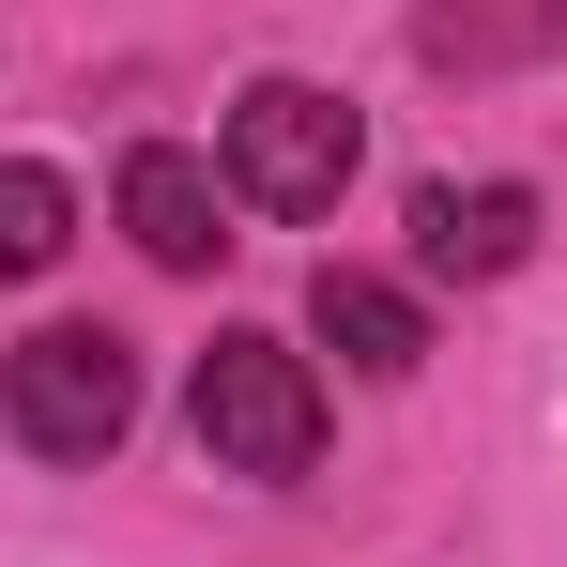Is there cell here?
<instances>
[{
  "label": "cell",
  "instance_id": "ba28073f",
  "mask_svg": "<svg viewBox=\"0 0 567 567\" xmlns=\"http://www.w3.org/2000/svg\"><path fill=\"white\" fill-rule=\"evenodd\" d=\"M537 31H553V16H461V0H430L414 47H430V62H491V47H537Z\"/></svg>",
  "mask_w": 567,
  "mask_h": 567
},
{
  "label": "cell",
  "instance_id": "8992f818",
  "mask_svg": "<svg viewBox=\"0 0 567 567\" xmlns=\"http://www.w3.org/2000/svg\"><path fill=\"white\" fill-rule=\"evenodd\" d=\"M307 322H322V353H338V369H369V383H414V369H430V307H414L399 277L322 261V277H307Z\"/></svg>",
  "mask_w": 567,
  "mask_h": 567
},
{
  "label": "cell",
  "instance_id": "277c9868",
  "mask_svg": "<svg viewBox=\"0 0 567 567\" xmlns=\"http://www.w3.org/2000/svg\"><path fill=\"white\" fill-rule=\"evenodd\" d=\"M123 230H138V261H169V277H215V246H230V185L169 154V138H138L123 154Z\"/></svg>",
  "mask_w": 567,
  "mask_h": 567
},
{
  "label": "cell",
  "instance_id": "6da1fadb",
  "mask_svg": "<svg viewBox=\"0 0 567 567\" xmlns=\"http://www.w3.org/2000/svg\"><path fill=\"white\" fill-rule=\"evenodd\" d=\"M185 430H199V461H215V475L291 491V475L322 461V383H307V353H291V338L230 322V338L199 353V383H185Z\"/></svg>",
  "mask_w": 567,
  "mask_h": 567
},
{
  "label": "cell",
  "instance_id": "5b68a950",
  "mask_svg": "<svg viewBox=\"0 0 567 567\" xmlns=\"http://www.w3.org/2000/svg\"><path fill=\"white\" fill-rule=\"evenodd\" d=\"M414 261L430 277H522L537 261V185H414Z\"/></svg>",
  "mask_w": 567,
  "mask_h": 567
},
{
  "label": "cell",
  "instance_id": "52a82bcc",
  "mask_svg": "<svg viewBox=\"0 0 567 567\" xmlns=\"http://www.w3.org/2000/svg\"><path fill=\"white\" fill-rule=\"evenodd\" d=\"M62 246H78V185L16 154V169H0V291H16V277H47Z\"/></svg>",
  "mask_w": 567,
  "mask_h": 567
},
{
  "label": "cell",
  "instance_id": "7a4b0ae2",
  "mask_svg": "<svg viewBox=\"0 0 567 567\" xmlns=\"http://www.w3.org/2000/svg\"><path fill=\"white\" fill-rule=\"evenodd\" d=\"M0 430H16L31 461H107V445L138 430V338H123V322L16 338V353H0Z\"/></svg>",
  "mask_w": 567,
  "mask_h": 567
},
{
  "label": "cell",
  "instance_id": "3957f363",
  "mask_svg": "<svg viewBox=\"0 0 567 567\" xmlns=\"http://www.w3.org/2000/svg\"><path fill=\"white\" fill-rule=\"evenodd\" d=\"M353 154H369V123L322 93V78H246V107H230V199H261V215H338Z\"/></svg>",
  "mask_w": 567,
  "mask_h": 567
}]
</instances>
